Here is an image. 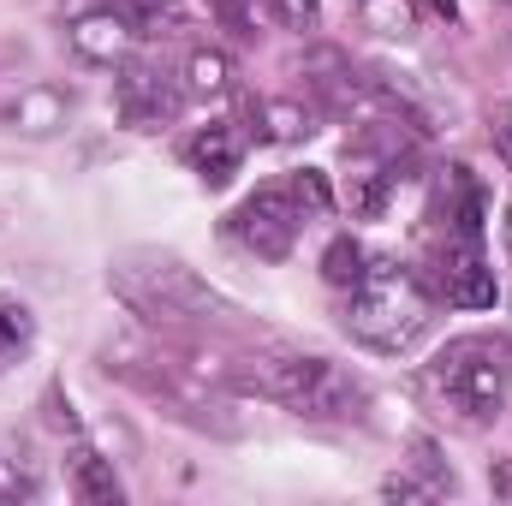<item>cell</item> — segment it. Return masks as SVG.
<instances>
[{
    "instance_id": "obj_19",
    "label": "cell",
    "mask_w": 512,
    "mask_h": 506,
    "mask_svg": "<svg viewBox=\"0 0 512 506\" xmlns=\"http://www.w3.org/2000/svg\"><path fill=\"white\" fill-rule=\"evenodd\" d=\"M489 489H495V501L512 506V459H495L489 465Z\"/></svg>"
},
{
    "instance_id": "obj_16",
    "label": "cell",
    "mask_w": 512,
    "mask_h": 506,
    "mask_svg": "<svg viewBox=\"0 0 512 506\" xmlns=\"http://www.w3.org/2000/svg\"><path fill=\"white\" fill-rule=\"evenodd\" d=\"M191 90H203V96L227 90V60L221 54H191Z\"/></svg>"
},
{
    "instance_id": "obj_14",
    "label": "cell",
    "mask_w": 512,
    "mask_h": 506,
    "mask_svg": "<svg viewBox=\"0 0 512 506\" xmlns=\"http://www.w3.org/2000/svg\"><path fill=\"white\" fill-rule=\"evenodd\" d=\"M30 495H36V471L24 465V453H18V447H6V441H0V506L30 501Z\"/></svg>"
},
{
    "instance_id": "obj_3",
    "label": "cell",
    "mask_w": 512,
    "mask_h": 506,
    "mask_svg": "<svg viewBox=\"0 0 512 506\" xmlns=\"http://www.w3.org/2000/svg\"><path fill=\"white\" fill-rule=\"evenodd\" d=\"M429 387L471 423H489L507 405V352L495 340H453L435 364H429Z\"/></svg>"
},
{
    "instance_id": "obj_13",
    "label": "cell",
    "mask_w": 512,
    "mask_h": 506,
    "mask_svg": "<svg viewBox=\"0 0 512 506\" xmlns=\"http://www.w3.org/2000/svg\"><path fill=\"white\" fill-rule=\"evenodd\" d=\"M30 340H36V316H30V304L0 292V370H6Z\"/></svg>"
},
{
    "instance_id": "obj_2",
    "label": "cell",
    "mask_w": 512,
    "mask_h": 506,
    "mask_svg": "<svg viewBox=\"0 0 512 506\" xmlns=\"http://www.w3.org/2000/svg\"><path fill=\"white\" fill-rule=\"evenodd\" d=\"M251 387L280 399L286 411L298 417H352L364 405V387L334 370L328 358H310V352H274V358H256L251 364Z\"/></svg>"
},
{
    "instance_id": "obj_18",
    "label": "cell",
    "mask_w": 512,
    "mask_h": 506,
    "mask_svg": "<svg viewBox=\"0 0 512 506\" xmlns=\"http://www.w3.org/2000/svg\"><path fill=\"white\" fill-rule=\"evenodd\" d=\"M274 12H280L286 24H316V12H322V0H274Z\"/></svg>"
},
{
    "instance_id": "obj_22",
    "label": "cell",
    "mask_w": 512,
    "mask_h": 506,
    "mask_svg": "<svg viewBox=\"0 0 512 506\" xmlns=\"http://www.w3.org/2000/svg\"><path fill=\"white\" fill-rule=\"evenodd\" d=\"M423 6H429L435 18H459V0H423Z\"/></svg>"
},
{
    "instance_id": "obj_5",
    "label": "cell",
    "mask_w": 512,
    "mask_h": 506,
    "mask_svg": "<svg viewBox=\"0 0 512 506\" xmlns=\"http://www.w3.org/2000/svg\"><path fill=\"white\" fill-rule=\"evenodd\" d=\"M143 262L149 268H120V292H126L137 310H149V316H191V310H209L215 304L209 286L191 280L185 262H173V256H143Z\"/></svg>"
},
{
    "instance_id": "obj_8",
    "label": "cell",
    "mask_w": 512,
    "mask_h": 506,
    "mask_svg": "<svg viewBox=\"0 0 512 506\" xmlns=\"http://www.w3.org/2000/svg\"><path fill=\"white\" fill-rule=\"evenodd\" d=\"M185 161H191V173L209 185V191H221V185H233V173H239V161H245V137L233 126H203L185 137Z\"/></svg>"
},
{
    "instance_id": "obj_15",
    "label": "cell",
    "mask_w": 512,
    "mask_h": 506,
    "mask_svg": "<svg viewBox=\"0 0 512 506\" xmlns=\"http://www.w3.org/2000/svg\"><path fill=\"white\" fill-rule=\"evenodd\" d=\"M393 179H399V173H387V167H364V173L352 179V209H358V215H376L387 203V185H393Z\"/></svg>"
},
{
    "instance_id": "obj_12",
    "label": "cell",
    "mask_w": 512,
    "mask_h": 506,
    "mask_svg": "<svg viewBox=\"0 0 512 506\" xmlns=\"http://www.w3.org/2000/svg\"><path fill=\"white\" fill-rule=\"evenodd\" d=\"M108 12L126 24L131 36H161V24L179 18V0H108Z\"/></svg>"
},
{
    "instance_id": "obj_11",
    "label": "cell",
    "mask_w": 512,
    "mask_h": 506,
    "mask_svg": "<svg viewBox=\"0 0 512 506\" xmlns=\"http://www.w3.org/2000/svg\"><path fill=\"white\" fill-rule=\"evenodd\" d=\"M364 274H370V251H364L358 239H346V233H340V239H334V245L322 251V280H328V286L352 292V286H358Z\"/></svg>"
},
{
    "instance_id": "obj_6",
    "label": "cell",
    "mask_w": 512,
    "mask_h": 506,
    "mask_svg": "<svg viewBox=\"0 0 512 506\" xmlns=\"http://www.w3.org/2000/svg\"><path fill=\"white\" fill-rule=\"evenodd\" d=\"M429 286L435 298L459 304V310H489L495 304V268L483 256V239H441V251L429 262Z\"/></svg>"
},
{
    "instance_id": "obj_4",
    "label": "cell",
    "mask_w": 512,
    "mask_h": 506,
    "mask_svg": "<svg viewBox=\"0 0 512 506\" xmlns=\"http://www.w3.org/2000/svg\"><path fill=\"white\" fill-rule=\"evenodd\" d=\"M233 239L256 251L262 262H280V256L298 245V227H304V203H298V191L292 185H262L256 197H245L239 209H233Z\"/></svg>"
},
{
    "instance_id": "obj_10",
    "label": "cell",
    "mask_w": 512,
    "mask_h": 506,
    "mask_svg": "<svg viewBox=\"0 0 512 506\" xmlns=\"http://www.w3.org/2000/svg\"><path fill=\"white\" fill-rule=\"evenodd\" d=\"M72 495H78L84 506H120V501H126V489H120L114 465H108V459H96V453H78V459H72Z\"/></svg>"
},
{
    "instance_id": "obj_1",
    "label": "cell",
    "mask_w": 512,
    "mask_h": 506,
    "mask_svg": "<svg viewBox=\"0 0 512 506\" xmlns=\"http://www.w3.org/2000/svg\"><path fill=\"white\" fill-rule=\"evenodd\" d=\"M346 328L376 346V352H405L423 340L429 328V292L417 286L411 268L399 262H370V274L352 286V304H346Z\"/></svg>"
},
{
    "instance_id": "obj_17",
    "label": "cell",
    "mask_w": 512,
    "mask_h": 506,
    "mask_svg": "<svg viewBox=\"0 0 512 506\" xmlns=\"http://www.w3.org/2000/svg\"><path fill=\"white\" fill-rule=\"evenodd\" d=\"M292 191H298V203H310V209H328V203H334V191H328V179H322L316 167H304V173L292 179Z\"/></svg>"
},
{
    "instance_id": "obj_21",
    "label": "cell",
    "mask_w": 512,
    "mask_h": 506,
    "mask_svg": "<svg viewBox=\"0 0 512 506\" xmlns=\"http://www.w3.org/2000/svg\"><path fill=\"white\" fill-rule=\"evenodd\" d=\"M215 6H221V18H227V30H233V36H251V18H245V6H239V0H215Z\"/></svg>"
},
{
    "instance_id": "obj_20",
    "label": "cell",
    "mask_w": 512,
    "mask_h": 506,
    "mask_svg": "<svg viewBox=\"0 0 512 506\" xmlns=\"http://www.w3.org/2000/svg\"><path fill=\"white\" fill-rule=\"evenodd\" d=\"M382 495H387V501H423L429 489H417L411 477H387V483H382Z\"/></svg>"
},
{
    "instance_id": "obj_23",
    "label": "cell",
    "mask_w": 512,
    "mask_h": 506,
    "mask_svg": "<svg viewBox=\"0 0 512 506\" xmlns=\"http://www.w3.org/2000/svg\"><path fill=\"white\" fill-rule=\"evenodd\" d=\"M501 239H507V256H512V203H507V221H501Z\"/></svg>"
},
{
    "instance_id": "obj_9",
    "label": "cell",
    "mask_w": 512,
    "mask_h": 506,
    "mask_svg": "<svg viewBox=\"0 0 512 506\" xmlns=\"http://www.w3.org/2000/svg\"><path fill=\"white\" fill-rule=\"evenodd\" d=\"M435 221L447 227V239H483V191H477V179L465 167H447Z\"/></svg>"
},
{
    "instance_id": "obj_7",
    "label": "cell",
    "mask_w": 512,
    "mask_h": 506,
    "mask_svg": "<svg viewBox=\"0 0 512 506\" xmlns=\"http://www.w3.org/2000/svg\"><path fill=\"white\" fill-rule=\"evenodd\" d=\"M114 102H120V120H126V126L155 131L161 120L179 114V84H173L167 72H155V66H126Z\"/></svg>"
}]
</instances>
